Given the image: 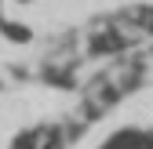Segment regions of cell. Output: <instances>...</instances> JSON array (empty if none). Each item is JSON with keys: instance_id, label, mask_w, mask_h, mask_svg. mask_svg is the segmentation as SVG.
Wrapping results in <instances>:
<instances>
[{"instance_id": "cell-1", "label": "cell", "mask_w": 153, "mask_h": 149, "mask_svg": "<svg viewBox=\"0 0 153 149\" xmlns=\"http://www.w3.org/2000/svg\"><path fill=\"white\" fill-rule=\"evenodd\" d=\"M135 22H139V26H142L146 33H153V7H142V11H139V18H135Z\"/></svg>"}]
</instances>
